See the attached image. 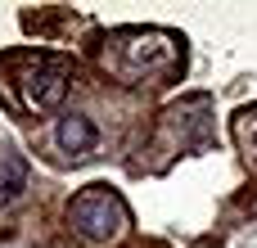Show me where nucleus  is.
<instances>
[{
	"label": "nucleus",
	"instance_id": "obj_1",
	"mask_svg": "<svg viewBox=\"0 0 257 248\" xmlns=\"http://www.w3.org/2000/svg\"><path fill=\"white\" fill-rule=\"evenodd\" d=\"M185 54H181V41L172 32H158V27H131V32H117L113 41H104V68L126 81V86H140V81H172L181 72Z\"/></svg>",
	"mask_w": 257,
	"mask_h": 248
},
{
	"label": "nucleus",
	"instance_id": "obj_2",
	"mask_svg": "<svg viewBox=\"0 0 257 248\" xmlns=\"http://www.w3.org/2000/svg\"><path fill=\"white\" fill-rule=\"evenodd\" d=\"M68 226L81 239H90V244H108V239H117L131 226V212L108 185H90V190H81L68 203Z\"/></svg>",
	"mask_w": 257,
	"mask_h": 248
},
{
	"label": "nucleus",
	"instance_id": "obj_3",
	"mask_svg": "<svg viewBox=\"0 0 257 248\" xmlns=\"http://www.w3.org/2000/svg\"><path fill=\"white\" fill-rule=\"evenodd\" d=\"M68 77H72V68L63 63V59H54V54H32V59H23L18 63V90H23V108H32V113H50V108H59L63 104V95H68Z\"/></svg>",
	"mask_w": 257,
	"mask_h": 248
},
{
	"label": "nucleus",
	"instance_id": "obj_4",
	"mask_svg": "<svg viewBox=\"0 0 257 248\" xmlns=\"http://www.w3.org/2000/svg\"><path fill=\"white\" fill-rule=\"evenodd\" d=\"M95 145H99V136H95V127H90L86 117H77V113H72V117H63V122H59V149H63L68 158H86Z\"/></svg>",
	"mask_w": 257,
	"mask_h": 248
},
{
	"label": "nucleus",
	"instance_id": "obj_5",
	"mask_svg": "<svg viewBox=\"0 0 257 248\" xmlns=\"http://www.w3.org/2000/svg\"><path fill=\"white\" fill-rule=\"evenodd\" d=\"M23 185H27V163L18 154H9L5 167H0V203H14L23 194Z\"/></svg>",
	"mask_w": 257,
	"mask_h": 248
},
{
	"label": "nucleus",
	"instance_id": "obj_6",
	"mask_svg": "<svg viewBox=\"0 0 257 248\" xmlns=\"http://www.w3.org/2000/svg\"><path fill=\"white\" fill-rule=\"evenodd\" d=\"M239 140H244L248 158H257V113H244V122H239Z\"/></svg>",
	"mask_w": 257,
	"mask_h": 248
}]
</instances>
